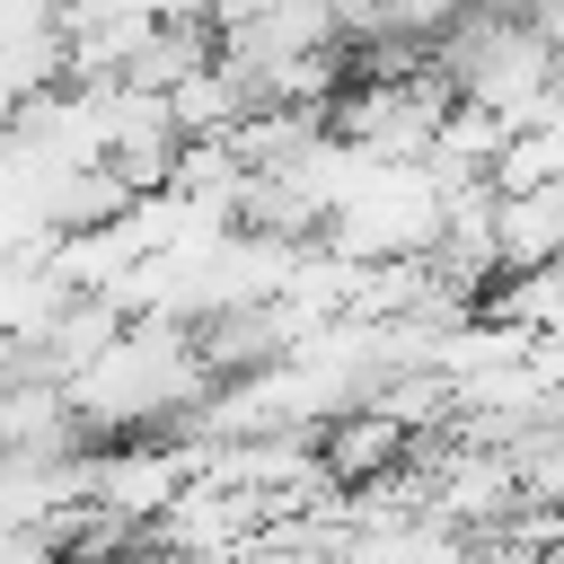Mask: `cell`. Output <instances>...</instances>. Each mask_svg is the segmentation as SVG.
Masks as SVG:
<instances>
[{
    "instance_id": "obj_2",
    "label": "cell",
    "mask_w": 564,
    "mask_h": 564,
    "mask_svg": "<svg viewBox=\"0 0 564 564\" xmlns=\"http://www.w3.org/2000/svg\"><path fill=\"white\" fill-rule=\"evenodd\" d=\"M405 458H414V423H405L397 405H379V397L335 405V414L317 423V467H326V485H379V476H397Z\"/></svg>"
},
{
    "instance_id": "obj_1",
    "label": "cell",
    "mask_w": 564,
    "mask_h": 564,
    "mask_svg": "<svg viewBox=\"0 0 564 564\" xmlns=\"http://www.w3.org/2000/svg\"><path fill=\"white\" fill-rule=\"evenodd\" d=\"M62 388L88 432H141V423H176V414L212 405V370H203L194 326L150 317V308H132L79 370H62Z\"/></svg>"
}]
</instances>
